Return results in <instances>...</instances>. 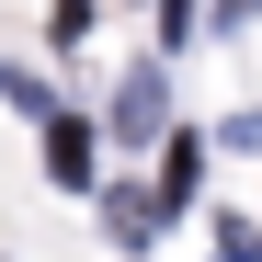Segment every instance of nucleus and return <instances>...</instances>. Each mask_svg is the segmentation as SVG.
Listing matches in <instances>:
<instances>
[{"label":"nucleus","instance_id":"1","mask_svg":"<svg viewBox=\"0 0 262 262\" xmlns=\"http://www.w3.org/2000/svg\"><path fill=\"white\" fill-rule=\"evenodd\" d=\"M46 171H57L69 194L92 183V125H69V114H57V125H46Z\"/></svg>","mask_w":262,"mask_h":262},{"label":"nucleus","instance_id":"2","mask_svg":"<svg viewBox=\"0 0 262 262\" xmlns=\"http://www.w3.org/2000/svg\"><path fill=\"white\" fill-rule=\"evenodd\" d=\"M125 137H160V80H125V103H114Z\"/></svg>","mask_w":262,"mask_h":262},{"label":"nucleus","instance_id":"3","mask_svg":"<svg viewBox=\"0 0 262 262\" xmlns=\"http://www.w3.org/2000/svg\"><path fill=\"white\" fill-rule=\"evenodd\" d=\"M194 194V137H171V160H160V205H183Z\"/></svg>","mask_w":262,"mask_h":262},{"label":"nucleus","instance_id":"4","mask_svg":"<svg viewBox=\"0 0 262 262\" xmlns=\"http://www.w3.org/2000/svg\"><path fill=\"white\" fill-rule=\"evenodd\" d=\"M216 12H228V23H251V12H262V0H216Z\"/></svg>","mask_w":262,"mask_h":262},{"label":"nucleus","instance_id":"5","mask_svg":"<svg viewBox=\"0 0 262 262\" xmlns=\"http://www.w3.org/2000/svg\"><path fill=\"white\" fill-rule=\"evenodd\" d=\"M228 262H251V228H228Z\"/></svg>","mask_w":262,"mask_h":262}]
</instances>
